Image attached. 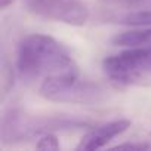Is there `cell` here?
Segmentation results:
<instances>
[{
  "label": "cell",
  "instance_id": "1",
  "mask_svg": "<svg viewBox=\"0 0 151 151\" xmlns=\"http://www.w3.org/2000/svg\"><path fill=\"white\" fill-rule=\"evenodd\" d=\"M18 73L31 82L39 77L79 71L70 52L53 37L46 34H28L18 46Z\"/></svg>",
  "mask_w": 151,
  "mask_h": 151
},
{
  "label": "cell",
  "instance_id": "2",
  "mask_svg": "<svg viewBox=\"0 0 151 151\" xmlns=\"http://www.w3.org/2000/svg\"><path fill=\"white\" fill-rule=\"evenodd\" d=\"M39 93L49 101L71 104H96L105 98V89L98 83L80 80L79 71L45 77Z\"/></svg>",
  "mask_w": 151,
  "mask_h": 151
},
{
  "label": "cell",
  "instance_id": "3",
  "mask_svg": "<svg viewBox=\"0 0 151 151\" xmlns=\"http://www.w3.org/2000/svg\"><path fill=\"white\" fill-rule=\"evenodd\" d=\"M105 76L117 85H151V46L130 47L102 61Z\"/></svg>",
  "mask_w": 151,
  "mask_h": 151
},
{
  "label": "cell",
  "instance_id": "4",
  "mask_svg": "<svg viewBox=\"0 0 151 151\" xmlns=\"http://www.w3.org/2000/svg\"><path fill=\"white\" fill-rule=\"evenodd\" d=\"M30 12L58 22L82 27L88 22L91 12L79 0H25Z\"/></svg>",
  "mask_w": 151,
  "mask_h": 151
},
{
  "label": "cell",
  "instance_id": "5",
  "mask_svg": "<svg viewBox=\"0 0 151 151\" xmlns=\"http://www.w3.org/2000/svg\"><path fill=\"white\" fill-rule=\"evenodd\" d=\"M129 127H130V120H126V119L114 120V122L101 124V126L93 127L92 130H89L80 139L79 145L76 148H77V150H83V151H93V150L104 148L113 138L122 135Z\"/></svg>",
  "mask_w": 151,
  "mask_h": 151
},
{
  "label": "cell",
  "instance_id": "6",
  "mask_svg": "<svg viewBox=\"0 0 151 151\" xmlns=\"http://www.w3.org/2000/svg\"><path fill=\"white\" fill-rule=\"evenodd\" d=\"M111 43L114 46H122V47L151 46V28L130 30V31L117 33L116 36H113Z\"/></svg>",
  "mask_w": 151,
  "mask_h": 151
},
{
  "label": "cell",
  "instance_id": "7",
  "mask_svg": "<svg viewBox=\"0 0 151 151\" xmlns=\"http://www.w3.org/2000/svg\"><path fill=\"white\" fill-rule=\"evenodd\" d=\"M120 24L124 25H133V27H145L151 25V11H139V12H132L119 19Z\"/></svg>",
  "mask_w": 151,
  "mask_h": 151
},
{
  "label": "cell",
  "instance_id": "8",
  "mask_svg": "<svg viewBox=\"0 0 151 151\" xmlns=\"http://www.w3.org/2000/svg\"><path fill=\"white\" fill-rule=\"evenodd\" d=\"M59 141H58V136L52 132H47L45 135H42V138L39 139V142L36 144V148L37 150H59Z\"/></svg>",
  "mask_w": 151,
  "mask_h": 151
},
{
  "label": "cell",
  "instance_id": "9",
  "mask_svg": "<svg viewBox=\"0 0 151 151\" xmlns=\"http://www.w3.org/2000/svg\"><path fill=\"white\" fill-rule=\"evenodd\" d=\"M2 91H3V98L9 93V89H12L14 86V73L11 70V67L5 65L3 67V73H2Z\"/></svg>",
  "mask_w": 151,
  "mask_h": 151
},
{
  "label": "cell",
  "instance_id": "10",
  "mask_svg": "<svg viewBox=\"0 0 151 151\" xmlns=\"http://www.w3.org/2000/svg\"><path fill=\"white\" fill-rule=\"evenodd\" d=\"M105 6H114V8H132L141 3L142 0H99Z\"/></svg>",
  "mask_w": 151,
  "mask_h": 151
},
{
  "label": "cell",
  "instance_id": "11",
  "mask_svg": "<svg viewBox=\"0 0 151 151\" xmlns=\"http://www.w3.org/2000/svg\"><path fill=\"white\" fill-rule=\"evenodd\" d=\"M150 148V145L147 144H119L116 147H113V150H147Z\"/></svg>",
  "mask_w": 151,
  "mask_h": 151
},
{
  "label": "cell",
  "instance_id": "12",
  "mask_svg": "<svg viewBox=\"0 0 151 151\" xmlns=\"http://www.w3.org/2000/svg\"><path fill=\"white\" fill-rule=\"evenodd\" d=\"M15 2V0H0V8L2 9H6L9 5H12Z\"/></svg>",
  "mask_w": 151,
  "mask_h": 151
}]
</instances>
